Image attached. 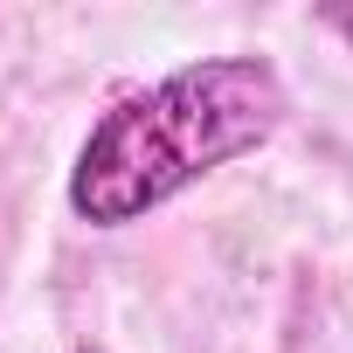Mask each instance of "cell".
Segmentation results:
<instances>
[{"instance_id": "obj_1", "label": "cell", "mask_w": 353, "mask_h": 353, "mask_svg": "<svg viewBox=\"0 0 353 353\" xmlns=\"http://www.w3.org/2000/svg\"><path fill=\"white\" fill-rule=\"evenodd\" d=\"M284 125V83L256 56H208L159 77L152 90L118 97L77 166H70V208L90 229H125L166 208L173 194H188L208 181L215 166L256 152Z\"/></svg>"}, {"instance_id": "obj_2", "label": "cell", "mask_w": 353, "mask_h": 353, "mask_svg": "<svg viewBox=\"0 0 353 353\" xmlns=\"http://www.w3.org/2000/svg\"><path fill=\"white\" fill-rule=\"evenodd\" d=\"M339 28H353V14H339Z\"/></svg>"}]
</instances>
